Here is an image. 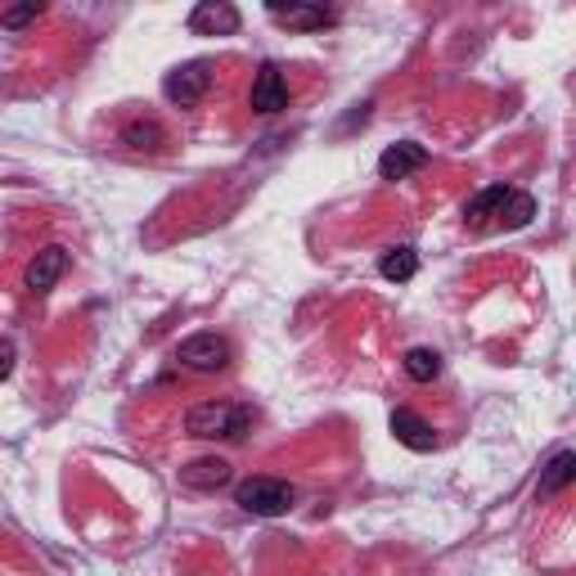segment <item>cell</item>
<instances>
[{"label": "cell", "mask_w": 576, "mask_h": 576, "mask_svg": "<svg viewBox=\"0 0 576 576\" xmlns=\"http://www.w3.org/2000/svg\"><path fill=\"white\" fill-rule=\"evenodd\" d=\"M536 217V199L513 190V185H487L464 203V226L487 234V230H523Z\"/></svg>", "instance_id": "6da1fadb"}, {"label": "cell", "mask_w": 576, "mask_h": 576, "mask_svg": "<svg viewBox=\"0 0 576 576\" xmlns=\"http://www.w3.org/2000/svg\"><path fill=\"white\" fill-rule=\"evenodd\" d=\"M253 406L244 401H203L185 414V433L203 441H244L253 428Z\"/></svg>", "instance_id": "7a4b0ae2"}, {"label": "cell", "mask_w": 576, "mask_h": 576, "mask_svg": "<svg viewBox=\"0 0 576 576\" xmlns=\"http://www.w3.org/2000/svg\"><path fill=\"white\" fill-rule=\"evenodd\" d=\"M293 500H297V491L280 477H248L234 487V504L253 513V519H280V513L293 509Z\"/></svg>", "instance_id": "3957f363"}, {"label": "cell", "mask_w": 576, "mask_h": 576, "mask_svg": "<svg viewBox=\"0 0 576 576\" xmlns=\"http://www.w3.org/2000/svg\"><path fill=\"white\" fill-rule=\"evenodd\" d=\"M230 343L221 338V333H190L185 343L176 347V360L185 370H194V374H217V370H226L230 366Z\"/></svg>", "instance_id": "277c9868"}, {"label": "cell", "mask_w": 576, "mask_h": 576, "mask_svg": "<svg viewBox=\"0 0 576 576\" xmlns=\"http://www.w3.org/2000/svg\"><path fill=\"white\" fill-rule=\"evenodd\" d=\"M207 90H212V64H207V59H190V64L171 68L167 81H163V95H167L171 104H180V108L199 104Z\"/></svg>", "instance_id": "5b68a950"}, {"label": "cell", "mask_w": 576, "mask_h": 576, "mask_svg": "<svg viewBox=\"0 0 576 576\" xmlns=\"http://www.w3.org/2000/svg\"><path fill=\"white\" fill-rule=\"evenodd\" d=\"M190 33L199 37H234L239 33V10L226 5V0H203L190 14Z\"/></svg>", "instance_id": "8992f818"}, {"label": "cell", "mask_w": 576, "mask_h": 576, "mask_svg": "<svg viewBox=\"0 0 576 576\" xmlns=\"http://www.w3.org/2000/svg\"><path fill=\"white\" fill-rule=\"evenodd\" d=\"M253 108L257 113H280L289 108V81L280 73V64H261L253 77Z\"/></svg>", "instance_id": "52a82bcc"}, {"label": "cell", "mask_w": 576, "mask_h": 576, "mask_svg": "<svg viewBox=\"0 0 576 576\" xmlns=\"http://www.w3.org/2000/svg\"><path fill=\"white\" fill-rule=\"evenodd\" d=\"M423 167H428V149L414 144V140L392 144L387 154L379 158V176H383V180H406V176H414V171H423Z\"/></svg>", "instance_id": "ba28073f"}, {"label": "cell", "mask_w": 576, "mask_h": 576, "mask_svg": "<svg viewBox=\"0 0 576 576\" xmlns=\"http://www.w3.org/2000/svg\"><path fill=\"white\" fill-rule=\"evenodd\" d=\"M64 270H68V253L59 248V244H50V248L37 253L33 266H27V289H33L37 297H46L59 280H64Z\"/></svg>", "instance_id": "9c48e42d"}, {"label": "cell", "mask_w": 576, "mask_h": 576, "mask_svg": "<svg viewBox=\"0 0 576 576\" xmlns=\"http://www.w3.org/2000/svg\"><path fill=\"white\" fill-rule=\"evenodd\" d=\"M266 14L276 23H284V27H297V33H320V27L333 23V10H324V5H293V0H289V5L270 0Z\"/></svg>", "instance_id": "30bf717a"}, {"label": "cell", "mask_w": 576, "mask_h": 576, "mask_svg": "<svg viewBox=\"0 0 576 576\" xmlns=\"http://www.w3.org/2000/svg\"><path fill=\"white\" fill-rule=\"evenodd\" d=\"M234 473L230 464L221 460V455H207V460H190L185 469H180V487H190V491H217L226 487Z\"/></svg>", "instance_id": "8fae6325"}, {"label": "cell", "mask_w": 576, "mask_h": 576, "mask_svg": "<svg viewBox=\"0 0 576 576\" xmlns=\"http://www.w3.org/2000/svg\"><path fill=\"white\" fill-rule=\"evenodd\" d=\"M392 437H397L401 446H410V450H437V433L423 423L414 410H392Z\"/></svg>", "instance_id": "7c38bea8"}, {"label": "cell", "mask_w": 576, "mask_h": 576, "mask_svg": "<svg viewBox=\"0 0 576 576\" xmlns=\"http://www.w3.org/2000/svg\"><path fill=\"white\" fill-rule=\"evenodd\" d=\"M572 477H576V455H572V450H559L554 460L545 464V473H540V487H536V491H540V496H559Z\"/></svg>", "instance_id": "4fadbf2b"}, {"label": "cell", "mask_w": 576, "mask_h": 576, "mask_svg": "<svg viewBox=\"0 0 576 576\" xmlns=\"http://www.w3.org/2000/svg\"><path fill=\"white\" fill-rule=\"evenodd\" d=\"M414 270H419V253H414L410 244H401V248L383 253V261H379V276H383V280H392V284H406V280H414Z\"/></svg>", "instance_id": "5bb4252c"}, {"label": "cell", "mask_w": 576, "mask_h": 576, "mask_svg": "<svg viewBox=\"0 0 576 576\" xmlns=\"http://www.w3.org/2000/svg\"><path fill=\"white\" fill-rule=\"evenodd\" d=\"M406 374H410L414 383H433V379L441 374V356H437L433 347H410V351H406Z\"/></svg>", "instance_id": "9a60e30c"}, {"label": "cell", "mask_w": 576, "mask_h": 576, "mask_svg": "<svg viewBox=\"0 0 576 576\" xmlns=\"http://www.w3.org/2000/svg\"><path fill=\"white\" fill-rule=\"evenodd\" d=\"M123 140H127L131 149H149V154H154V149L163 144V127H158V123H127V127H123Z\"/></svg>", "instance_id": "2e32d148"}, {"label": "cell", "mask_w": 576, "mask_h": 576, "mask_svg": "<svg viewBox=\"0 0 576 576\" xmlns=\"http://www.w3.org/2000/svg\"><path fill=\"white\" fill-rule=\"evenodd\" d=\"M41 0H27V5H14V10H0V23H5V27H27V23H33V18H41Z\"/></svg>", "instance_id": "e0dca14e"}, {"label": "cell", "mask_w": 576, "mask_h": 576, "mask_svg": "<svg viewBox=\"0 0 576 576\" xmlns=\"http://www.w3.org/2000/svg\"><path fill=\"white\" fill-rule=\"evenodd\" d=\"M14 374V343H0V379Z\"/></svg>", "instance_id": "ac0fdd59"}]
</instances>
